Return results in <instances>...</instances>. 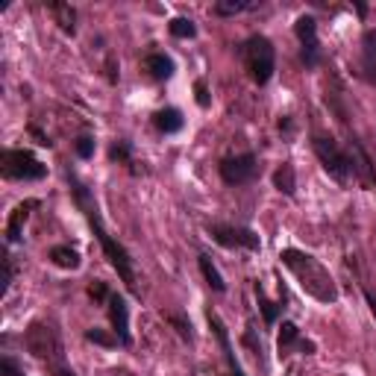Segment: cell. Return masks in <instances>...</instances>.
I'll list each match as a JSON object with an SVG mask.
<instances>
[{
	"instance_id": "cell-1",
	"label": "cell",
	"mask_w": 376,
	"mask_h": 376,
	"mask_svg": "<svg viewBox=\"0 0 376 376\" xmlns=\"http://www.w3.org/2000/svg\"><path fill=\"white\" fill-rule=\"evenodd\" d=\"M68 180H71L74 200H76V206H80V212L86 215V221H89L91 232L97 235V241H101V247H103V253H106L109 265L118 270V276H121V283L127 285V291H130V294L142 297V285H138V276H135V265H132L130 250H127V247H124V244L118 241L115 235L106 229L103 217H101V209H97V200H94V194L89 191V186H83V183H80V176H76V173H68Z\"/></svg>"
},
{
	"instance_id": "cell-2",
	"label": "cell",
	"mask_w": 376,
	"mask_h": 376,
	"mask_svg": "<svg viewBox=\"0 0 376 376\" xmlns=\"http://www.w3.org/2000/svg\"><path fill=\"white\" fill-rule=\"evenodd\" d=\"M280 259L297 276V280H300V285H303V291L309 297H314L318 303H335V300H338V288H335L329 270L318 259H314L312 253L288 247V250L280 253Z\"/></svg>"
},
{
	"instance_id": "cell-3",
	"label": "cell",
	"mask_w": 376,
	"mask_h": 376,
	"mask_svg": "<svg viewBox=\"0 0 376 376\" xmlns=\"http://www.w3.org/2000/svg\"><path fill=\"white\" fill-rule=\"evenodd\" d=\"M241 56H244V68L250 74V80L256 86H268L273 71H276V50H273L270 38L268 35H250L241 47Z\"/></svg>"
},
{
	"instance_id": "cell-4",
	"label": "cell",
	"mask_w": 376,
	"mask_h": 376,
	"mask_svg": "<svg viewBox=\"0 0 376 376\" xmlns=\"http://www.w3.org/2000/svg\"><path fill=\"white\" fill-rule=\"evenodd\" d=\"M27 350L35 355L38 362H47V368H56V365H65V350H62V338L59 332L50 326V324H42L35 321L30 324L27 329Z\"/></svg>"
},
{
	"instance_id": "cell-5",
	"label": "cell",
	"mask_w": 376,
	"mask_h": 376,
	"mask_svg": "<svg viewBox=\"0 0 376 376\" xmlns=\"http://www.w3.org/2000/svg\"><path fill=\"white\" fill-rule=\"evenodd\" d=\"M312 147H314V156H318V159H321L324 171L332 176L335 183L347 186L350 180H355V176H353V162H350V153H347L344 147H338V142H335V138L314 135Z\"/></svg>"
},
{
	"instance_id": "cell-6",
	"label": "cell",
	"mask_w": 376,
	"mask_h": 376,
	"mask_svg": "<svg viewBox=\"0 0 376 376\" xmlns=\"http://www.w3.org/2000/svg\"><path fill=\"white\" fill-rule=\"evenodd\" d=\"M0 171H4L6 180H24V183L42 180L47 173V168L38 162L30 150H18V147L4 150V156H0Z\"/></svg>"
},
{
	"instance_id": "cell-7",
	"label": "cell",
	"mask_w": 376,
	"mask_h": 376,
	"mask_svg": "<svg viewBox=\"0 0 376 376\" xmlns=\"http://www.w3.org/2000/svg\"><path fill=\"white\" fill-rule=\"evenodd\" d=\"M212 239L227 250H262L259 235L247 227H229V224H209L206 227Z\"/></svg>"
},
{
	"instance_id": "cell-8",
	"label": "cell",
	"mask_w": 376,
	"mask_h": 376,
	"mask_svg": "<svg viewBox=\"0 0 376 376\" xmlns=\"http://www.w3.org/2000/svg\"><path fill=\"white\" fill-rule=\"evenodd\" d=\"M259 173V159L253 153H239L221 162V180L227 186H247Z\"/></svg>"
},
{
	"instance_id": "cell-9",
	"label": "cell",
	"mask_w": 376,
	"mask_h": 376,
	"mask_svg": "<svg viewBox=\"0 0 376 376\" xmlns=\"http://www.w3.org/2000/svg\"><path fill=\"white\" fill-rule=\"evenodd\" d=\"M294 33L300 38V56L306 68H318L321 65V45H318V21L312 15H300L294 24Z\"/></svg>"
},
{
	"instance_id": "cell-10",
	"label": "cell",
	"mask_w": 376,
	"mask_h": 376,
	"mask_svg": "<svg viewBox=\"0 0 376 376\" xmlns=\"http://www.w3.org/2000/svg\"><path fill=\"white\" fill-rule=\"evenodd\" d=\"M109 321H112V329H115V338L121 341L124 347L132 344V335H130V306L121 294H112L109 297Z\"/></svg>"
},
{
	"instance_id": "cell-11",
	"label": "cell",
	"mask_w": 376,
	"mask_h": 376,
	"mask_svg": "<svg viewBox=\"0 0 376 376\" xmlns=\"http://www.w3.org/2000/svg\"><path fill=\"white\" fill-rule=\"evenodd\" d=\"M206 321H209V326H212V332H215V338L221 341L224 359H227V368H229V376H247V373H244V368L239 365V359H235V350H232V341H229V332H227L224 321L217 318L215 312H209V314H206Z\"/></svg>"
},
{
	"instance_id": "cell-12",
	"label": "cell",
	"mask_w": 376,
	"mask_h": 376,
	"mask_svg": "<svg viewBox=\"0 0 376 376\" xmlns=\"http://www.w3.org/2000/svg\"><path fill=\"white\" fill-rule=\"evenodd\" d=\"M347 153H350V162H353V176L355 180H362L365 186H376V168H373V159L368 156V150L355 142H350V147H347Z\"/></svg>"
},
{
	"instance_id": "cell-13",
	"label": "cell",
	"mask_w": 376,
	"mask_h": 376,
	"mask_svg": "<svg viewBox=\"0 0 376 376\" xmlns=\"http://www.w3.org/2000/svg\"><path fill=\"white\" fill-rule=\"evenodd\" d=\"M362 80L376 86V30H365L362 35Z\"/></svg>"
},
{
	"instance_id": "cell-14",
	"label": "cell",
	"mask_w": 376,
	"mask_h": 376,
	"mask_svg": "<svg viewBox=\"0 0 376 376\" xmlns=\"http://www.w3.org/2000/svg\"><path fill=\"white\" fill-rule=\"evenodd\" d=\"M33 209H38V200H24L21 206H18L9 217V224H6V241L9 244H18L21 241V235H24V224L30 221V215Z\"/></svg>"
},
{
	"instance_id": "cell-15",
	"label": "cell",
	"mask_w": 376,
	"mask_h": 376,
	"mask_svg": "<svg viewBox=\"0 0 376 376\" xmlns=\"http://www.w3.org/2000/svg\"><path fill=\"white\" fill-rule=\"evenodd\" d=\"M47 259H50L56 268H65V270H76V268L83 265L80 253H76L74 247H68V244H56V247H50Z\"/></svg>"
},
{
	"instance_id": "cell-16",
	"label": "cell",
	"mask_w": 376,
	"mask_h": 376,
	"mask_svg": "<svg viewBox=\"0 0 376 376\" xmlns=\"http://www.w3.org/2000/svg\"><path fill=\"white\" fill-rule=\"evenodd\" d=\"M144 68L150 71L153 80H171L173 76V59L165 56V53H150L144 59Z\"/></svg>"
},
{
	"instance_id": "cell-17",
	"label": "cell",
	"mask_w": 376,
	"mask_h": 376,
	"mask_svg": "<svg viewBox=\"0 0 376 376\" xmlns=\"http://www.w3.org/2000/svg\"><path fill=\"white\" fill-rule=\"evenodd\" d=\"M153 124H156V130H159V132L171 135V132H180L186 121H183L180 109H159V112L153 115Z\"/></svg>"
},
{
	"instance_id": "cell-18",
	"label": "cell",
	"mask_w": 376,
	"mask_h": 376,
	"mask_svg": "<svg viewBox=\"0 0 376 376\" xmlns=\"http://www.w3.org/2000/svg\"><path fill=\"white\" fill-rule=\"evenodd\" d=\"M197 265H200V273H203V280L209 283L212 291H217V294H224V291H227L224 276H221V270H217V268L212 265L209 256H197Z\"/></svg>"
},
{
	"instance_id": "cell-19",
	"label": "cell",
	"mask_w": 376,
	"mask_h": 376,
	"mask_svg": "<svg viewBox=\"0 0 376 376\" xmlns=\"http://www.w3.org/2000/svg\"><path fill=\"white\" fill-rule=\"evenodd\" d=\"M256 6H259L256 0H217V4L212 6V12H215L217 18H229V15L250 12V9H256Z\"/></svg>"
},
{
	"instance_id": "cell-20",
	"label": "cell",
	"mask_w": 376,
	"mask_h": 376,
	"mask_svg": "<svg viewBox=\"0 0 376 376\" xmlns=\"http://www.w3.org/2000/svg\"><path fill=\"white\" fill-rule=\"evenodd\" d=\"M50 12H53V18H56V24L62 27V33H68V35H74V30H76V12L71 9V4H50Z\"/></svg>"
},
{
	"instance_id": "cell-21",
	"label": "cell",
	"mask_w": 376,
	"mask_h": 376,
	"mask_svg": "<svg viewBox=\"0 0 376 376\" xmlns=\"http://www.w3.org/2000/svg\"><path fill=\"white\" fill-rule=\"evenodd\" d=\"M273 186L280 188L283 194H288V197H294V191H297V176H294V165H283L280 171L273 173Z\"/></svg>"
},
{
	"instance_id": "cell-22",
	"label": "cell",
	"mask_w": 376,
	"mask_h": 376,
	"mask_svg": "<svg viewBox=\"0 0 376 376\" xmlns=\"http://www.w3.org/2000/svg\"><path fill=\"white\" fill-rule=\"evenodd\" d=\"M256 300H259V306H262V314H265V324L270 326V324H276V318H280V303H273V300H268V294H265V288L256 283Z\"/></svg>"
},
{
	"instance_id": "cell-23",
	"label": "cell",
	"mask_w": 376,
	"mask_h": 376,
	"mask_svg": "<svg viewBox=\"0 0 376 376\" xmlns=\"http://www.w3.org/2000/svg\"><path fill=\"white\" fill-rule=\"evenodd\" d=\"M168 30H171L173 38H194L197 35V27H194L191 18H173V21L168 24Z\"/></svg>"
},
{
	"instance_id": "cell-24",
	"label": "cell",
	"mask_w": 376,
	"mask_h": 376,
	"mask_svg": "<svg viewBox=\"0 0 376 376\" xmlns=\"http://www.w3.org/2000/svg\"><path fill=\"white\" fill-rule=\"evenodd\" d=\"M297 341H300V329H297L291 321H285L283 324V329H280V341H276V344H280V353H285L291 344H297Z\"/></svg>"
},
{
	"instance_id": "cell-25",
	"label": "cell",
	"mask_w": 376,
	"mask_h": 376,
	"mask_svg": "<svg viewBox=\"0 0 376 376\" xmlns=\"http://www.w3.org/2000/svg\"><path fill=\"white\" fill-rule=\"evenodd\" d=\"M109 156H112V162L130 165V156H132V147H130V142H115V144L109 147Z\"/></svg>"
},
{
	"instance_id": "cell-26",
	"label": "cell",
	"mask_w": 376,
	"mask_h": 376,
	"mask_svg": "<svg viewBox=\"0 0 376 376\" xmlns=\"http://www.w3.org/2000/svg\"><path fill=\"white\" fill-rule=\"evenodd\" d=\"M89 297H91L94 303H109L112 291H109V285H106V283L97 280V283H91V285H89Z\"/></svg>"
},
{
	"instance_id": "cell-27",
	"label": "cell",
	"mask_w": 376,
	"mask_h": 376,
	"mask_svg": "<svg viewBox=\"0 0 376 376\" xmlns=\"http://www.w3.org/2000/svg\"><path fill=\"white\" fill-rule=\"evenodd\" d=\"M74 147H76V156H80V159H91V156H94V138L91 135H80Z\"/></svg>"
},
{
	"instance_id": "cell-28",
	"label": "cell",
	"mask_w": 376,
	"mask_h": 376,
	"mask_svg": "<svg viewBox=\"0 0 376 376\" xmlns=\"http://www.w3.org/2000/svg\"><path fill=\"white\" fill-rule=\"evenodd\" d=\"M0 376H24V370L12 355H4V359H0Z\"/></svg>"
},
{
	"instance_id": "cell-29",
	"label": "cell",
	"mask_w": 376,
	"mask_h": 376,
	"mask_svg": "<svg viewBox=\"0 0 376 376\" xmlns=\"http://www.w3.org/2000/svg\"><path fill=\"white\" fill-rule=\"evenodd\" d=\"M165 318H168V321L176 326V332H180L186 341H191V338H194V335H191V324H188L186 318H180V314H165Z\"/></svg>"
},
{
	"instance_id": "cell-30",
	"label": "cell",
	"mask_w": 376,
	"mask_h": 376,
	"mask_svg": "<svg viewBox=\"0 0 376 376\" xmlns=\"http://www.w3.org/2000/svg\"><path fill=\"white\" fill-rule=\"evenodd\" d=\"M86 338L94 341V344H101V347H115V344H118V338H109V335L101 332V329H89V332H86Z\"/></svg>"
},
{
	"instance_id": "cell-31",
	"label": "cell",
	"mask_w": 376,
	"mask_h": 376,
	"mask_svg": "<svg viewBox=\"0 0 376 376\" xmlns=\"http://www.w3.org/2000/svg\"><path fill=\"white\" fill-rule=\"evenodd\" d=\"M12 280H15V262L12 256H4V294L12 288Z\"/></svg>"
},
{
	"instance_id": "cell-32",
	"label": "cell",
	"mask_w": 376,
	"mask_h": 376,
	"mask_svg": "<svg viewBox=\"0 0 376 376\" xmlns=\"http://www.w3.org/2000/svg\"><path fill=\"white\" fill-rule=\"evenodd\" d=\"M194 94H197V106L206 109V106H209V94H206V83H203V80L194 83Z\"/></svg>"
},
{
	"instance_id": "cell-33",
	"label": "cell",
	"mask_w": 376,
	"mask_h": 376,
	"mask_svg": "<svg viewBox=\"0 0 376 376\" xmlns=\"http://www.w3.org/2000/svg\"><path fill=\"white\" fill-rule=\"evenodd\" d=\"M50 376H76L71 368H65V365H56V368H50Z\"/></svg>"
},
{
	"instance_id": "cell-34",
	"label": "cell",
	"mask_w": 376,
	"mask_h": 376,
	"mask_svg": "<svg viewBox=\"0 0 376 376\" xmlns=\"http://www.w3.org/2000/svg\"><path fill=\"white\" fill-rule=\"evenodd\" d=\"M365 300H368V306H370V314H373V318H376V294L365 288Z\"/></svg>"
}]
</instances>
